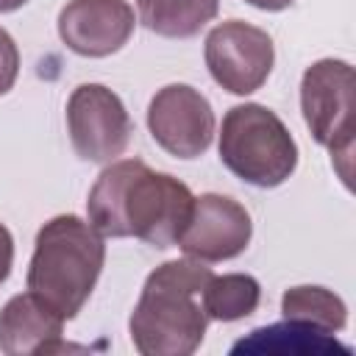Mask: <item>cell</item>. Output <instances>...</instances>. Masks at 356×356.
Here are the masks:
<instances>
[{
    "label": "cell",
    "mask_w": 356,
    "mask_h": 356,
    "mask_svg": "<svg viewBox=\"0 0 356 356\" xmlns=\"http://www.w3.org/2000/svg\"><path fill=\"white\" fill-rule=\"evenodd\" d=\"M195 195L167 172L150 170L139 159L111 161L89 189L86 214L103 239L136 236L159 250L178 245Z\"/></svg>",
    "instance_id": "6da1fadb"
},
{
    "label": "cell",
    "mask_w": 356,
    "mask_h": 356,
    "mask_svg": "<svg viewBox=\"0 0 356 356\" xmlns=\"http://www.w3.org/2000/svg\"><path fill=\"white\" fill-rule=\"evenodd\" d=\"M211 275L206 261L186 256L159 264L145 278L128 320L131 342L142 356H189L200 348L209 317L197 298Z\"/></svg>",
    "instance_id": "7a4b0ae2"
},
{
    "label": "cell",
    "mask_w": 356,
    "mask_h": 356,
    "mask_svg": "<svg viewBox=\"0 0 356 356\" xmlns=\"http://www.w3.org/2000/svg\"><path fill=\"white\" fill-rule=\"evenodd\" d=\"M103 261L106 242L92 222L78 214H58L36 234L25 278L28 292L67 323L89 300Z\"/></svg>",
    "instance_id": "3957f363"
},
{
    "label": "cell",
    "mask_w": 356,
    "mask_h": 356,
    "mask_svg": "<svg viewBox=\"0 0 356 356\" xmlns=\"http://www.w3.org/2000/svg\"><path fill=\"white\" fill-rule=\"evenodd\" d=\"M220 161L239 181L273 189L295 172L298 145L275 111L261 103H239L222 117Z\"/></svg>",
    "instance_id": "277c9868"
},
{
    "label": "cell",
    "mask_w": 356,
    "mask_h": 356,
    "mask_svg": "<svg viewBox=\"0 0 356 356\" xmlns=\"http://www.w3.org/2000/svg\"><path fill=\"white\" fill-rule=\"evenodd\" d=\"M300 111L312 136L331 153L350 186L353 161V67L342 58L314 61L300 81Z\"/></svg>",
    "instance_id": "5b68a950"
},
{
    "label": "cell",
    "mask_w": 356,
    "mask_h": 356,
    "mask_svg": "<svg viewBox=\"0 0 356 356\" xmlns=\"http://www.w3.org/2000/svg\"><path fill=\"white\" fill-rule=\"evenodd\" d=\"M72 150L92 164H111L125 153L134 125L122 100L103 83H81L67 100Z\"/></svg>",
    "instance_id": "8992f818"
},
{
    "label": "cell",
    "mask_w": 356,
    "mask_h": 356,
    "mask_svg": "<svg viewBox=\"0 0 356 356\" xmlns=\"http://www.w3.org/2000/svg\"><path fill=\"white\" fill-rule=\"evenodd\" d=\"M203 56L211 78L231 95L261 89L275 64L270 33L242 19L214 25L206 36Z\"/></svg>",
    "instance_id": "52a82bcc"
},
{
    "label": "cell",
    "mask_w": 356,
    "mask_h": 356,
    "mask_svg": "<svg viewBox=\"0 0 356 356\" xmlns=\"http://www.w3.org/2000/svg\"><path fill=\"white\" fill-rule=\"evenodd\" d=\"M153 142L178 159H197L214 139V111L203 92L189 83L159 89L147 106Z\"/></svg>",
    "instance_id": "ba28073f"
},
{
    "label": "cell",
    "mask_w": 356,
    "mask_h": 356,
    "mask_svg": "<svg viewBox=\"0 0 356 356\" xmlns=\"http://www.w3.org/2000/svg\"><path fill=\"white\" fill-rule=\"evenodd\" d=\"M253 236V222L248 209L217 192H206L195 197L189 222L178 239V248L197 261L214 264L236 259Z\"/></svg>",
    "instance_id": "9c48e42d"
},
{
    "label": "cell",
    "mask_w": 356,
    "mask_h": 356,
    "mask_svg": "<svg viewBox=\"0 0 356 356\" xmlns=\"http://www.w3.org/2000/svg\"><path fill=\"white\" fill-rule=\"evenodd\" d=\"M134 8L128 0H70L58 14L61 42L86 58H106L128 44L134 33Z\"/></svg>",
    "instance_id": "30bf717a"
},
{
    "label": "cell",
    "mask_w": 356,
    "mask_h": 356,
    "mask_svg": "<svg viewBox=\"0 0 356 356\" xmlns=\"http://www.w3.org/2000/svg\"><path fill=\"white\" fill-rule=\"evenodd\" d=\"M0 350L6 356H42L64 350V320L31 292L14 295L0 309Z\"/></svg>",
    "instance_id": "8fae6325"
},
{
    "label": "cell",
    "mask_w": 356,
    "mask_h": 356,
    "mask_svg": "<svg viewBox=\"0 0 356 356\" xmlns=\"http://www.w3.org/2000/svg\"><path fill=\"white\" fill-rule=\"evenodd\" d=\"M231 353H298V356H328V353H342L348 356L350 350L334 339V334L317 331L312 325L284 320L275 325H264L250 331L245 339H239Z\"/></svg>",
    "instance_id": "7c38bea8"
},
{
    "label": "cell",
    "mask_w": 356,
    "mask_h": 356,
    "mask_svg": "<svg viewBox=\"0 0 356 356\" xmlns=\"http://www.w3.org/2000/svg\"><path fill=\"white\" fill-rule=\"evenodd\" d=\"M147 31L167 39L197 36L220 11V0H136Z\"/></svg>",
    "instance_id": "4fadbf2b"
},
{
    "label": "cell",
    "mask_w": 356,
    "mask_h": 356,
    "mask_svg": "<svg viewBox=\"0 0 356 356\" xmlns=\"http://www.w3.org/2000/svg\"><path fill=\"white\" fill-rule=\"evenodd\" d=\"M259 300H261V286L248 273L211 275L200 292V306L206 317L220 323H234L253 314L259 309Z\"/></svg>",
    "instance_id": "5bb4252c"
},
{
    "label": "cell",
    "mask_w": 356,
    "mask_h": 356,
    "mask_svg": "<svg viewBox=\"0 0 356 356\" xmlns=\"http://www.w3.org/2000/svg\"><path fill=\"white\" fill-rule=\"evenodd\" d=\"M281 314L284 320H295L303 325H312L325 334H337L348 325V306L345 300L325 289V286H289L281 298Z\"/></svg>",
    "instance_id": "9a60e30c"
},
{
    "label": "cell",
    "mask_w": 356,
    "mask_h": 356,
    "mask_svg": "<svg viewBox=\"0 0 356 356\" xmlns=\"http://www.w3.org/2000/svg\"><path fill=\"white\" fill-rule=\"evenodd\" d=\"M19 75V50L6 28H0V95H6Z\"/></svg>",
    "instance_id": "2e32d148"
},
{
    "label": "cell",
    "mask_w": 356,
    "mask_h": 356,
    "mask_svg": "<svg viewBox=\"0 0 356 356\" xmlns=\"http://www.w3.org/2000/svg\"><path fill=\"white\" fill-rule=\"evenodd\" d=\"M11 264H14V236H11V231L0 222V284L8 278Z\"/></svg>",
    "instance_id": "e0dca14e"
},
{
    "label": "cell",
    "mask_w": 356,
    "mask_h": 356,
    "mask_svg": "<svg viewBox=\"0 0 356 356\" xmlns=\"http://www.w3.org/2000/svg\"><path fill=\"white\" fill-rule=\"evenodd\" d=\"M250 3L253 8H261V11H284L286 6H292V0H245Z\"/></svg>",
    "instance_id": "ac0fdd59"
},
{
    "label": "cell",
    "mask_w": 356,
    "mask_h": 356,
    "mask_svg": "<svg viewBox=\"0 0 356 356\" xmlns=\"http://www.w3.org/2000/svg\"><path fill=\"white\" fill-rule=\"evenodd\" d=\"M28 0H0V14H6V11H17L19 6H25Z\"/></svg>",
    "instance_id": "d6986e66"
}]
</instances>
